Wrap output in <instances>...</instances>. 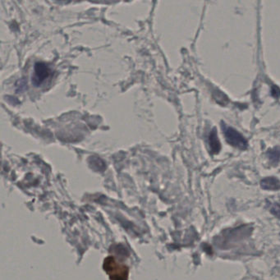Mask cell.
<instances>
[{
	"label": "cell",
	"mask_w": 280,
	"mask_h": 280,
	"mask_svg": "<svg viewBox=\"0 0 280 280\" xmlns=\"http://www.w3.org/2000/svg\"><path fill=\"white\" fill-rule=\"evenodd\" d=\"M269 157L273 162H275L276 163L279 159L280 153L278 152V150H272V151H269Z\"/></svg>",
	"instance_id": "8992f818"
},
{
	"label": "cell",
	"mask_w": 280,
	"mask_h": 280,
	"mask_svg": "<svg viewBox=\"0 0 280 280\" xmlns=\"http://www.w3.org/2000/svg\"><path fill=\"white\" fill-rule=\"evenodd\" d=\"M209 145L211 147V151L212 154H218L221 150V144L218 138L217 132L215 128H214L209 137Z\"/></svg>",
	"instance_id": "5b68a950"
},
{
	"label": "cell",
	"mask_w": 280,
	"mask_h": 280,
	"mask_svg": "<svg viewBox=\"0 0 280 280\" xmlns=\"http://www.w3.org/2000/svg\"><path fill=\"white\" fill-rule=\"evenodd\" d=\"M104 269L110 280H128V268L113 256H109L104 260Z\"/></svg>",
	"instance_id": "6da1fadb"
},
{
	"label": "cell",
	"mask_w": 280,
	"mask_h": 280,
	"mask_svg": "<svg viewBox=\"0 0 280 280\" xmlns=\"http://www.w3.org/2000/svg\"><path fill=\"white\" fill-rule=\"evenodd\" d=\"M272 96H274V97H278V96H280V90L278 89V87H273V89H272Z\"/></svg>",
	"instance_id": "ba28073f"
},
{
	"label": "cell",
	"mask_w": 280,
	"mask_h": 280,
	"mask_svg": "<svg viewBox=\"0 0 280 280\" xmlns=\"http://www.w3.org/2000/svg\"><path fill=\"white\" fill-rule=\"evenodd\" d=\"M50 74H51V70L46 63H35L34 67V75L32 76L33 85L35 87H39L46 79L50 77Z\"/></svg>",
	"instance_id": "3957f363"
},
{
	"label": "cell",
	"mask_w": 280,
	"mask_h": 280,
	"mask_svg": "<svg viewBox=\"0 0 280 280\" xmlns=\"http://www.w3.org/2000/svg\"><path fill=\"white\" fill-rule=\"evenodd\" d=\"M261 186L265 190L269 191H278L280 189V182L278 178L269 177L264 178L261 182Z\"/></svg>",
	"instance_id": "277c9868"
},
{
	"label": "cell",
	"mask_w": 280,
	"mask_h": 280,
	"mask_svg": "<svg viewBox=\"0 0 280 280\" xmlns=\"http://www.w3.org/2000/svg\"><path fill=\"white\" fill-rule=\"evenodd\" d=\"M271 212L280 219V205L274 204L271 208Z\"/></svg>",
	"instance_id": "52a82bcc"
},
{
	"label": "cell",
	"mask_w": 280,
	"mask_h": 280,
	"mask_svg": "<svg viewBox=\"0 0 280 280\" xmlns=\"http://www.w3.org/2000/svg\"><path fill=\"white\" fill-rule=\"evenodd\" d=\"M224 136H225L226 141L231 146L238 148L241 150H245L248 147V141L245 139V137L243 135L235 130L234 128L230 127L223 126Z\"/></svg>",
	"instance_id": "7a4b0ae2"
}]
</instances>
